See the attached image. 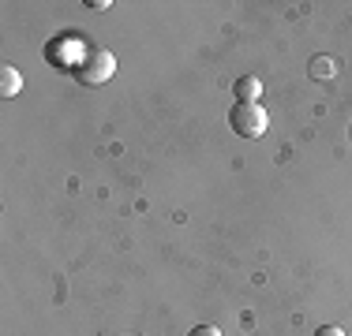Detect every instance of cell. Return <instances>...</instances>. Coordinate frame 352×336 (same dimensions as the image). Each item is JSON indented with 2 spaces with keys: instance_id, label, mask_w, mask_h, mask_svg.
Instances as JSON below:
<instances>
[{
  "instance_id": "6da1fadb",
  "label": "cell",
  "mask_w": 352,
  "mask_h": 336,
  "mask_svg": "<svg viewBox=\"0 0 352 336\" xmlns=\"http://www.w3.org/2000/svg\"><path fill=\"white\" fill-rule=\"evenodd\" d=\"M72 75L82 86H102V82H109L116 75V56L105 53V49H90V53L72 67Z\"/></svg>"
},
{
  "instance_id": "7a4b0ae2",
  "label": "cell",
  "mask_w": 352,
  "mask_h": 336,
  "mask_svg": "<svg viewBox=\"0 0 352 336\" xmlns=\"http://www.w3.org/2000/svg\"><path fill=\"white\" fill-rule=\"evenodd\" d=\"M229 123L240 139H263L266 128H270V116H266L263 105H240L236 101V105L229 108Z\"/></svg>"
},
{
  "instance_id": "3957f363",
  "label": "cell",
  "mask_w": 352,
  "mask_h": 336,
  "mask_svg": "<svg viewBox=\"0 0 352 336\" xmlns=\"http://www.w3.org/2000/svg\"><path fill=\"white\" fill-rule=\"evenodd\" d=\"M232 94L240 97V105H258V97H263V82H258L255 75H244V79H236Z\"/></svg>"
},
{
  "instance_id": "277c9868",
  "label": "cell",
  "mask_w": 352,
  "mask_h": 336,
  "mask_svg": "<svg viewBox=\"0 0 352 336\" xmlns=\"http://www.w3.org/2000/svg\"><path fill=\"white\" fill-rule=\"evenodd\" d=\"M19 90H23V75H19V67L0 64V97H15Z\"/></svg>"
},
{
  "instance_id": "5b68a950",
  "label": "cell",
  "mask_w": 352,
  "mask_h": 336,
  "mask_svg": "<svg viewBox=\"0 0 352 336\" xmlns=\"http://www.w3.org/2000/svg\"><path fill=\"white\" fill-rule=\"evenodd\" d=\"M333 75V60L330 56H315L311 60V79H330Z\"/></svg>"
},
{
  "instance_id": "8992f818",
  "label": "cell",
  "mask_w": 352,
  "mask_h": 336,
  "mask_svg": "<svg viewBox=\"0 0 352 336\" xmlns=\"http://www.w3.org/2000/svg\"><path fill=\"white\" fill-rule=\"evenodd\" d=\"M188 336H221V329H214V325H195Z\"/></svg>"
},
{
  "instance_id": "52a82bcc",
  "label": "cell",
  "mask_w": 352,
  "mask_h": 336,
  "mask_svg": "<svg viewBox=\"0 0 352 336\" xmlns=\"http://www.w3.org/2000/svg\"><path fill=\"white\" fill-rule=\"evenodd\" d=\"M315 336H345V333H341L338 325H322V329H318Z\"/></svg>"
}]
</instances>
